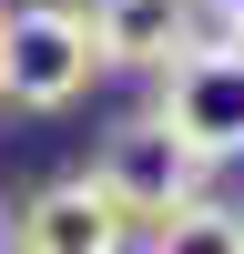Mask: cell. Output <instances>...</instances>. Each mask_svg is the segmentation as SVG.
<instances>
[{
	"label": "cell",
	"mask_w": 244,
	"mask_h": 254,
	"mask_svg": "<svg viewBox=\"0 0 244 254\" xmlns=\"http://www.w3.org/2000/svg\"><path fill=\"white\" fill-rule=\"evenodd\" d=\"M203 10H214V20H224V31H234V41H244V0H203Z\"/></svg>",
	"instance_id": "cell-7"
},
{
	"label": "cell",
	"mask_w": 244,
	"mask_h": 254,
	"mask_svg": "<svg viewBox=\"0 0 244 254\" xmlns=\"http://www.w3.org/2000/svg\"><path fill=\"white\" fill-rule=\"evenodd\" d=\"M10 254H20V244H10Z\"/></svg>",
	"instance_id": "cell-9"
},
{
	"label": "cell",
	"mask_w": 244,
	"mask_h": 254,
	"mask_svg": "<svg viewBox=\"0 0 244 254\" xmlns=\"http://www.w3.org/2000/svg\"><path fill=\"white\" fill-rule=\"evenodd\" d=\"M193 10L203 0H92V51H102V71H163V61L193 41Z\"/></svg>",
	"instance_id": "cell-5"
},
{
	"label": "cell",
	"mask_w": 244,
	"mask_h": 254,
	"mask_svg": "<svg viewBox=\"0 0 244 254\" xmlns=\"http://www.w3.org/2000/svg\"><path fill=\"white\" fill-rule=\"evenodd\" d=\"M10 244H20V254H132V224L102 203L92 173H71V183H41V193L20 203Z\"/></svg>",
	"instance_id": "cell-4"
},
{
	"label": "cell",
	"mask_w": 244,
	"mask_h": 254,
	"mask_svg": "<svg viewBox=\"0 0 244 254\" xmlns=\"http://www.w3.org/2000/svg\"><path fill=\"white\" fill-rule=\"evenodd\" d=\"M92 81H102V51H92V20L71 0L0 10V102L10 112H71Z\"/></svg>",
	"instance_id": "cell-1"
},
{
	"label": "cell",
	"mask_w": 244,
	"mask_h": 254,
	"mask_svg": "<svg viewBox=\"0 0 244 254\" xmlns=\"http://www.w3.org/2000/svg\"><path fill=\"white\" fill-rule=\"evenodd\" d=\"M0 10H10V0H0Z\"/></svg>",
	"instance_id": "cell-8"
},
{
	"label": "cell",
	"mask_w": 244,
	"mask_h": 254,
	"mask_svg": "<svg viewBox=\"0 0 244 254\" xmlns=\"http://www.w3.org/2000/svg\"><path fill=\"white\" fill-rule=\"evenodd\" d=\"M163 132L183 142V153H203V163H234L244 153V41L234 31H214V41H183L173 61H163Z\"/></svg>",
	"instance_id": "cell-2"
},
{
	"label": "cell",
	"mask_w": 244,
	"mask_h": 254,
	"mask_svg": "<svg viewBox=\"0 0 244 254\" xmlns=\"http://www.w3.org/2000/svg\"><path fill=\"white\" fill-rule=\"evenodd\" d=\"M92 183H102V203H112L122 224H163L173 203L203 193V153H183V142L163 132V112H132V122H112V132H102Z\"/></svg>",
	"instance_id": "cell-3"
},
{
	"label": "cell",
	"mask_w": 244,
	"mask_h": 254,
	"mask_svg": "<svg viewBox=\"0 0 244 254\" xmlns=\"http://www.w3.org/2000/svg\"><path fill=\"white\" fill-rule=\"evenodd\" d=\"M142 254H244V214L214 203V193H193V203H173V214L153 224Z\"/></svg>",
	"instance_id": "cell-6"
}]
</instances>
